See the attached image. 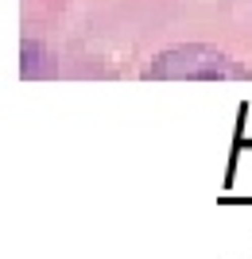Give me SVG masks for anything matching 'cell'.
<instances>
[{
    "instance_id": "6da1fadb",
    "label": "cell",
    "mask_w": 252,
    "mask_h": 259,
    "mask_svg": "<svg viewBox=\"0 0 252 259\" xmlns=\"http://www.w3.org/2000/svg\"><path fill=\"white\" fill-rule=\"evenodd\" d=\"M148 74L163 77V81H178V77H190V81H237V77H248V70L237 58L213 51L206 43H187V47H171L159 58H152Z\"/></svg>"
},
{
    "instance_id": "7a4b0ae2",
    "label": "cell",
    "mask_w": 252,
    "mask_h": 259,
    "mask_svg": "<svg viewBox=\"0 0 252 259\" xmlns=\"http://www.w3.org/2000/svg\"><path fill=\"white\" fill-rule=\"evenodd\" d=\"M20 74H23V77H51V74H55V62L47 58L43 43L23 39V51H20Z\"/></svg>"
}]
</instances>
